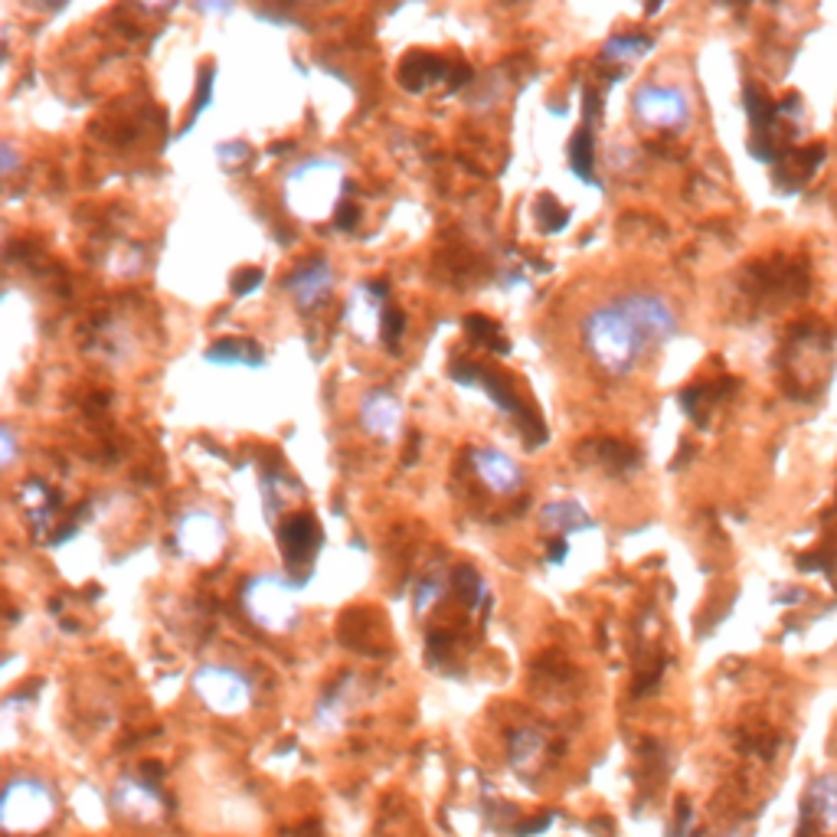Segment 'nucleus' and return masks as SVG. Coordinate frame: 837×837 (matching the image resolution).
<instances>
[{"instance_id": "obj_28", "label": "nucleus", "mask_w": 837, "mask_h": 837, "mask_svg": "<svg viewBox=\"0 0 837 837\" xmlns=\"http://www.w3.org/2000/svg\"><path fill=\"white\" fill-rule=\"evenodd\" d=\"M403 314L400 311H386V318H383V338L393 344V341H400V334H403Z\"/></svg>"}, {"instance_id": "obj_19", "label": "nucleus", "mask_w": 837, "mask_h": 837, "mask_svg": "<svg viewBox=\"0 0 837 837\" xmlns=\"http://www.w3.org/2000/svg\"><path fill=\"white\" fill-rule=\"evenodd\" d=\"M540 756H544V736L534 733V730H517L510 736V763L517 772L530 775L534 768L540 766Z\"/></svg>"}, {"instance_id": "obj_7", "label": "nucleus", "mask_w": 837, "mask_h": 837, "mask_svg": "<svg viewBox=\"0 0 837 837\" xmlns=\"http://www.w3.org/2000/svg\"><path fill=\"white\" fill-rule=\"evenodd\" d=\"M174 544L184 557L197 559V562H209L223 554L226 544V527L219 524V517H213L209 510H187L177 520L174 530Z\"/></svg>"}, {"instance_id": "obj_21", "label": "nucleus", "mask_w": 837, "mask_h": 837, "mask_svg": "<svg viewBox=\"0 0 837 837\" xmlns=\"http://www.w3.org/2000/svg\"><path fill=\"white\" fill-rule=\"evenodd\" d=\"M455 589L462 592V599H465V606H468V609H488L490 606L488 586L482 582V576H478L475 569H458V576H455Z\"/></svg>"}, {"instance_id": "obj_3", "label": "nucleus", "mask_w": 837, "mask_h": 837, "mask_svg": "<svg viewBox=\"0 0 837 837\" xmlns=\"http://www.w3.org/2000/svg\"><path fill=\"white\" fill-rule=\"evenodd\" d=\"M60 802L50 782L37 778V775H20L10 778L0 798V825L7 835H37L43 831L53 815H56Z\"/></svg>"}, {"instance_id": "obj_17", "label": "nucleus", "mask_w": 837, "mask_h": 837, "mask_svg": "<svg viewBox=\"0 0 837 837\" xmlns=\"http://www.w3.org/2000/svg\"><path fill=\"white\" fill-rule=\"evenodd\" d=\"M540 524L547 530L559 534V537H569L572 530H592V517L576 500H554V504H547L544 514H540Z\"/></svg>"}, {"instance_id": "obj_12", "label": "nucleus", "mask_w": 837, "mask_h": 837, "mask_svg": "<svg viewBox=\"0 0 837 837\" xmlns=\"http://www.w3.org/2000/svg\"><path fill=\"white\" fill-rule=\"evenodd\" d=\"M472 465H475L478 478H482L494 494H514V490L524 488V472H520V465H517L510 455H504V452H497V448H490V445L472 448Z\"/></svg>"}, {"instance_id": "obj_24", "label": "nucleus", "mask_w": 837, "mask_h": 837, "mask_svg": "<svg viewBox=\"0 0 837 837\" xmlns=\"http://www.w3.org/2000/svg\"><path fill=\"white\" fill-rule=\"evenodd\" d=\"M266 281V272L262 269H249V272H239L236 279H232V291L242 298V294H249V291H256L259 285Z\"/></svg>"}, {"instance_id": "obj_13", "label": "nucleus", "mask_w": 837, "mask_h": 837, "mask_svg": "<svg viewBox=\"0 0 837 837\" xmlns=\"http://www.w3.org/2000/svg\"><path fill=\"white\" fill-rule=\"evenodd\" d=\"M360 422L370 435L390 442L400 435V422H403V406L390 390H370L360 403Z\"/></svg>"}, {"instance_id": "obj_2", "label": "nucleus", "mask_w": 837, "mask_h": 837, "mask_svg": "<svg viewBox=\"0 0 837 837\" xmlns=\"http://www.w3.org/2000/svg\"><path fill=\"white\" fill-rule=\"evenodd\" d=\"M350 184L344 180V161L338 157H308L285 177V200L304 219H321L348 200Z\"/></svg>"}, {"instance_id": "obj_23", "label": "nucleus", "mask_w": 837, "mask_h": 837, "mask_svg": "<svg viewBox=\"0 0 837 837\" xmlns=\"http://www.w3.org/2000/svg\"><path fill=\"white\" fill-rule=\"evenodd\" d=\"M209 99H213V70H204V75H200V85H197V99H194V115H190V125L204 115V108L209 105Z\"/></svg>"}, {"instance_id": "obj_26", "label": "nucleus", "mask_w": 837, "mask_h": 837, "mask_svg": "<svg viewBox=\"0 0 837 837\" xmlns=\"http://www.w3.org/2000/svg\"><path fill=\"white\" fill-rule=\"evenodd\" d=\"M468 331L482 341V344H488L490 350H494V344L490 341H497L500 338V331H497V324H490V321H485V318H472L468 321Z\"/></svg>"}, {"instance_id": "obj_11", "label": "nucleus", "mask_w": 837, "mask_h": 837, "mask_svg": "<svg viewBox=\"0 0 837 837\" xmlns=\"http://www.w3.org/2000/svg\"><path fill=\"white\" fill-rule=\"evenodd\" d=\"M112 802H115V808L125 818L141 822V825H151V822L164 818V798H161V792L151 782H141V778H122L115 785V792H112Z\"/></svg>"}, {"instance_id": "obj_9", "label": "nucleus", "mask_w": 837, "mask_h": 837, "mask_svg": "<svg viewBox=\"0 0 837 837\" xmlns=\"http://www.w3.org/2000/svg\"><path fill=\"white\" fill-rule=\"evenodd\" d=\"M281 540V557L288 562L291 576H301L304 582V572L311 569V562L318 557V547H321V527L311 514H294L291 520H285L279 534Z\"/></svg>"}, {"instance_id": "obj_22", "label": "nucleus", "mask_w": 837, "mask_h": 837, "mask_svg": "<svg viewBox=\"0 0 837 837\" xmlns=\"http://www.w3.org/2000/svg\"><path fill=\"white\" fill-rule=\"evenodd\" d=\"M445 586H448V576H445V572H428V576L418 579L416 592H413V609H416V616H425V612L438 602V596L445 592Z\"/></svg>"}, {"instance_id": "obj_15", "label": "nucleus", "mask_w": 837, "mask_h": 837, "mask_svg": "<svg viewBox=\"0 0 837 837\" xmlns=\"http://www.w3.org/2000/svg\"><path fill=\"white\" fill-rule=\"evenodd\" d=\"M452 380H458L462 386L482 390L500 413H510V416L520 413V400H517V393L510 390V383L504 376H494V373L475 366V363H455L452 366Z\"/></svg>"}, {"instance_id": "obj_29", "label": "nucleus", "mask_w": 837, "mask_h": 837, "mask_svg": "<svg viewBox=\"0 0 837 837\" xmlns=\"http://www.w3.org/2000/svg\"><path fill=\"white\" fill-rule=\"evenodd\" d=\"M0 170H3V177H10L17 170V151L10 144H3V151H0Z\"/></svg>"}, {"instance_id": "obj_18", "label": "nucleus", "mask_w": 837, "mask_h": 837, "mask_svg": "<svg viewBox=\"0 0 837 837\" xmlns=\"http://www.w3.org/2000/svg\"><path fill=\"white\" fill-rule=\"evenodd\" d=\"M596 138H592V132L589 128H579L572 141H569V170L582 180V184H589V187H596Z\"/></svg>"}, {"instance_id": "obj_5", "label": "nucleus", "mask_w": 837, "mask_h": 837, "mask_svg": "<svg viewBox=\"0 0 837 837\" xmlns=\"http://www.w3.org/2000/svg\"><path fill=\"white\" fill-rule=\"evenodd\" d=\"M194 694L207 703L213 713H242L252 703V681L226 664H204L194 674Z\"/></svg>"}, {"instance_id": "obj_10", "label": "nucleus", "mask_w": 837, "mask_h": 837, "mask_svg": "<svg viewBox=\"0 0 837 837\" xmlns=\"http://www.w3.org/2000/svg\"><path fill=\"white\" fill-rule=\"evenodd\" d=\"M383 301H386V285L383 281H376V285H356L344 321H348V328L360 341H373L383 331V318H386Z\"/></svg>"}, {"instance_id": "obj_14", "label": "nucleus", "mask_w": 837, "mask_h": 837, "mask_svg": "<svg viewBox=\"0 0 837 837\" xmlns=\"http://www.w3.org/2000/svg\"><path fill=\"white\" fill-rule=\"evenodd\" d=\"M285 288L291 291V298L298 301V308L308 311V308H318L331 294L334 272H331V266L324 259H308L301 269L291 272V279L285 281Z\"/></svg>"}, {"instance_id": "obj_8", "label": "nucleus", "mask_w": 837, "mask_h": 837, "mask_svg": "<svg viewBox=\"0 0 837 837\" xmlns=\"http://www.w3.org/2000/svg\"><path fill=\"white\" fill-rule=\"evenodd\" d=\"M634 115L651 128H681L691 118V105L681 89L644 85L634 92Z\"/></svg>"}, {"instance_id": "obj_33", "label": "nucleus", "mask_w": 837, "mask_h": 837, "mask_svg": "<svg viewBox=\"0 0 837 837\" xmlns=\"http://www.w3.org/2000/svg\"><path fill=\"white\" fill-rule=\"evenodd\" d=\"M550 550H554V554H550V562H562V559H566V537H559Z\"/></svg>"}, {"instance_id": "obj_6", "label": "nucleus", "mask_w": 837, "mask_h": 837, "mask_svg": "<svg viewBox=\"0 0 837 837\" xmlns=\"http://www.w3.org/2000/svg\"><path fill=\"white\" fill-rule=\"evenodd\" d=\"M619 308L634 321V328L648 344H668L678 334L674 308L654 291H628L619 298Z\"/></svg>"}, {"instance_id": "obj_31", "label": "nucleus", "mask_w": 837, "mask_h": 837, "mask_svg": "<svg viewBox=\"0 0 837 837\" xmlns=\"http://www.w3.org/2000/svg\"><path fill=\"white\" fill-rule=\"evenodd\" d=\"M197 10H204V13H229L232 3H197Z\"/></svg>"}, {"instance_id": "obj_25", "label": "nucleus", "mask_w": 837, "mask_h": 837, "mask_svg": "<svg viewBox=\"0 0 837 837\" xmlns=\"http://www.w3.org/2000/svg\"><path fill=\"white\" fill-rule=\"evenodd\" d=\"M216 154H219V161L226 164V167H239V164H246V157H249V147L246 144H219L216 147Z\"/></svg>"}, {"instance_id": "obj_30", "label": "nucleus", "mask_w": 837, "mask_h": 837, "mask_svg": "<svg viewBox=\"0 0 837 837\" xmlns=\"http://www.w3.org/2000/svg\"><path fill=\"white\" fill-rule=\"evenodd\" d=\"M353 223H356V209L350 207L348 200H344V204L338 207V226H341V229H350Z\"/></svg>"}, {"instance_id": "obj_4", "label": "nucleus", "mask_w": 837, "mask_h": 837, "mask_svg": "<svg viewBox=\"0 0 837 837\" xmlns=\"http://www.w3.org/2000/svg\"><path fill=\"white\" fill-rule=\"evenodd\" d=\"M298 582L279 572H259L242 586V609L252 626L266 628L272 634L291 631L298 626Z\"/></svg>"}, {"instance_id": "obj_20", "label": "nucleus", "mask_w": 837, "mask_h": 837, "mask_svg": "<svg viewBox=\"0 0 837 837\" xmlns=\"http://www.w3.org/2000/svg\"><path fill=\"white\" fill-rule=\"evenodd\" d=\"M654 46V40L651 37H638V33H619V37H612L606 46H602V60H609V63H628V60H638V56H644L648 50Z\"/></svg>"}, {"instance_id": "obj_16", "label": "nucleus", "mask_w": 837, "mask_h": 837, "mask_svg": "<svg viewBox=\"0 0 837 837\" xmlns=\"http://www.w3.org/2000/svg\"><path fill=\"white\" fill-rule=\"evenodd\" d=\"M204 360L213 363V366H246V370H262L266 363V353L256 341L249 338H226V341H216L213 348L204 353Z\"/></svg>"}, {"instance_id": "obj_32", "label": "nucleus", "mask_w": 837, "mask_h": 837, "mask_svg": "<svg viewBox=\"0 0 837 837\" xmlns=\"http://www.w3.org/2000/svg\"><path fill=\"white\" fill-rule=\"evenodd\" d=\"M798 837H815V828H812V812L805 808L802 815V828H798Z\"/></svg>"}, {"instance_id": "obj_1", "label": "nucleus", "mask_w": 837, "mask_h": 837, "mask_svg": "<svg viewBox=\"0 0 837 837\" xmlns=\"http://www.w3.org/2000/svg\"><path fill=\"white\" fill-rule=\"evenodd\" d=\"M582 338H586V348L592 353V360L606 373H616V376L628 373L648 344L641 338V331L634 328V321L619 308V301L592 308L582 321Z\"/></svg>"}, {"instance_id": "obj_27", "label": "nucleus", "mask_w": 837, "mask_h": 837, "mask_svg": "<svg viewBox=\"0 0 837 837\" xmlns=\"http://www.w3.org/2000/svg\"><path fill=\"white\" fill-rule=\"evenodd\" d=\"M13 455H17V438H13V428L3 425V428H0V465L10 468V465H13Z\"/></svg>"}]
</instances>
